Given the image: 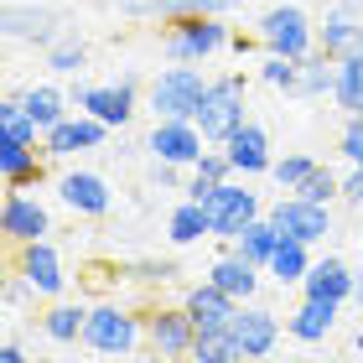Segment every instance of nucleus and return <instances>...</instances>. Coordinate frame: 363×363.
I'll return each mask as SVG.
<instances>
[{
	"instance_id": "f257e3e1",
	"label": "nucleus",
	"mask_w": 363,
	"mask_h": 363,
	"mask_svg": "<svg viewBox=\"0 0 363 363\" xmlns=\"http://www.w3.org/2000/svg\"><path fill=\"white\" fill-rule=\"evenodd\" d=\"M192 120L208 135V145H228L234 130L250 125V84H244V73H218L213 78Z\"/></svg>"
},
{
	"instance_id": "f03ea898",
	"label": "nucleus",
	"mask_w": 363,
	"mask_h": 363,
	"mask_svg": "<svg viewBox=\"0 0 363 363\" xmlns=\"http://www.w3.org/2000/svg\"><path fill=\"white\" fill-rule=\"evenodd\" d=\"M213 78L197 68V62H172V68H161L151 84H145V99H151V114L156 120H192L197 104H203Z\"/></svg>"
},
{
	"instance_id": "7ed1b4c3",
	"label": "nucleus",
	"mask_w": 363,
	"mask_h": 363,
	"mask_svg": "<svg viewBox=\"0 0 363 363\" xmlns=\"http://www.w3.org/2000/svg\"><path fill=\"white\" fill-rule=\"evenodd\" d=\"M145 342V317H135L130 306L99 301L89 306V327H84V348L99 358H130Z\"/></svg>"
},
{
	"instance_id": "20e7f679",
	"label": "nucleus",
	"mask_w": 363,
	"mask_h": 363,
	"mask_svg": "<svg viewBox=\"0 0 363 363\" xmlns=\"http://www.w3.org/2000/svg\"><path fill=\"white\" fill-rule=\"evenodd\" d=\"M255 42L265 47V52H280V57H311L317 52V26H311V16L301 6H291V0H275V6L255 21Z\"/></svg>"
},
{
	"instance_id": "39448f33",
	"label": "nucleus",
	"mask_w": 363,
	"mask_h": 363,
	"mask_svg": "<svg viewBox=\"0 0 363 363\" xmlns=\"http://www.w3.org/2000/svg\"><path fill=\"white\" fill-rule=\"evenodd\" d=\"M228 42H234V26L223 16H182V21H167V37H161L172 62H208Z\"/></svg>"
},
{
	"instance_id": "423d86ee",
	"label": "nucleus",
	"mask_w": 363,
	"mask_h": 363,
	"mask_svg": "<svg viewBox=\"0 0 363 363\" xmlns=\"http://www.w3.org/2000/svg\"><path fill=\"white\" fill-rule=\"evenodd\" d=\"M135 99H140V78L125 73V78H114V84H78L73 89V109L94 114V120L109 125V130H125L135 120Z\"/></svg>"
},
{
	"instance_id": "0eeeda50",
	"label": "nucleus",
	"mask_w": 363,
	"mask_h": 363,
	"mask_svg": "<svg viewBox=\"0 0 363 363\" xmlns=\"http://www.w3.org/2000/svg\"><path fill=\"white\" fill-rule=\"evenodd\" d=\"M16 275L31 286L37 301H62V291H68V265H62V255H57L52 239L16 244Z\"/></svg>"
},
{
	"instance_id": "6e6552de",
	"label": "nucleus",
	"mask_w": 363,
	"mask_h": 363,
	"mask_svg": "<svg viewBox=\"0 0 363 363\" xmlns=\"http://www.w3.org/2000/svg\"><path fill=\"white\" fill-rule=\"evenodd\" d=\"M208 223H213V239H223V244H234L239 234H244V228H250L255 218H259V213H265V208H259V192L250 187V182H223V187L218 192H213L208 197Z\"/></svg>"
},
{
	"instance_id": "1a4fd4ad",
	"label": "nucleus",
	"mask_w": 363,
	"mask_h": 363,
	"mask_svg": "<svg viewBox=\"0 0 363 363\" xmlns=\"http://www.w3.org/2000/svg\"><path fill=\"white\" fill-rule=\"evenodd\" d=\"M197 342V322L187 317V306H156L145 311V348L161 353L167 363H187Z\"/></svg>"
},
{
	"instance_id": "9d476101",
	"label": "nucleus",
	"mask_w": 363,
	"mask_h": 363,
	"mask_svg": "<svg viewBox=\"0 0 363 363\" xmlns=\"http://www.w3.org/2000/svg\"><path fill=\"white\" fill-rule=\"evenodd\" d=\"M145 151L167 167H197V156L208 151V135L197 130V120H156L151 135H145Z\"/></svg>"
},
{
	"instance_id": "9b49d317",
	"label": "nucleus",
	"mask_w": 363,
	"mask_h": 363,
	"mask_svg": "<svg viewBox=\"0 0 363 363\" xmlns=\"http://www.w3.org/2000/svg\"><path fill=\"white\" fill-rule=\"evenodd\" d=\"M270 218H275V228L286 239H301V244H317L333 234V208H322V203H306V197H296V192H280V203L275 208H265Z\"/></svg>"
},
{
	"instance_id": "f8f14e48",
	"label": "nucleus",
	"mask_w": 363,
	"mask_h": 363,
	"mask_svg": "<svg viewBox=\"0 0 363 363\" xmlns=\"http://www.w3.org/2000/svg\"><path fill=\"white\" fill-rule=\"evenodd\" d=\"M114 135L109 125H99L94 114H68L62 125H52L42 135V156L47 161H73V156H84V151H104V140Z\"/></svg>"
},
{
	"instance_id": "ddd939ff",
	"label": "nucleus",
	"mask_w": 363,
	"mask_h": 363,
	"mask_svg": "<svg viewBox=\"0 0 363 363\" xmlns=\"http://www.w3.org/2000/svg\"><path fill=\"white\" fill-rule=\"evenodd\" d=\"M317 47L327 57H358L363 52V11H358V0H333L322 16V26H317Z\"/></svg>"
},
{
	"instance_id": "4468645a",
	"label": "nucleus",
	"mask_w": 363,
	"mask_h": 363,
	"mask_svg": "<svg viewBox=\"0 0 363 363\" xmlns=\"http://www.w3.org/2000/svg\"><path fill=\"white\" fill-rule=\"evenodd\" d=\"M57 197H62V208L78 213V218H104V213L114 208V187L99 172L89 167H68L57 177Z\"/></svg>"
},
{
	"instance_id": "2eb2a0df",
	"label": "nucleus",
	"mask_w": 363,
	"mask_h": 363,
	"mask_svg": "<svg viewBox=\"0 0 363 363\" xmlns=\"http://www.w3.org/2000/svg\"><path fill=\"white\" fill-rule=\"evenodd\" d=\"M0 234H6L11 250L16 244H31V239H47L52 234V213L31 192H6V203H0Z\"/></svg>"
},
{
	"instance_id": "dca6fc26",
	"label": "nucleus",
	"mask_w": 363,
	"mask_h": 363,
	"mask_svg": "<svg viewBox=\"0 0 363 363\" xmlns=\"http://www.w3.org/2000/svg\"><path fill=\"white\" fill-rule=\"evenodd\" d=\"M228 333L239 337V348H244V358H270L275 348H280V317L270 306H259V301H244L239 311H234V322H228Z\"/></svg>"
},
{
	"instance_id": "f3484780",
	"label": "nucleus",
	"mask_w": 363,
	"mask_h": 363,
	"mask_svg": "<svg viewBox=\"0 0 363 363\" xmlns=\"http://www.w3.org/2000/svg\"><path fill=\"white\" fill-rule=\"evenodd\" d=\"M301 296H311V301H337V306H348L353 296H358V275L353 265L342 255H322L317 265H311V275L301 280Z\"/></svg>"
},
{
	"instance_id": "a211bd4d",
	"label": "nucleus",
	"mask_w": 363,
	"mask_h": 363,
	"mask_svg": "<svg viewBox=\"0 0 363 363\" xmlns=\"http://www.w3.org/2000/svg\"><path fill=\"white\" fill-rule=\"evenodd\" d=\"M6 37L11 42H31V47H52L62 42L68 31H62V16L47 11V6H6Z\"/></svg>"
},
{
	"instance_id": "6ab92c4d",
	"label": "nucleus",
	"mask_w": 363,
	"mask_h": 363,
	"mask_svg": "<svg viewBox=\"0 0 363 363\" xmlns=\"http://www.w3.org/2000/svg\"><path fill=\"white\" fill-rule=\"evenodd\" d=\"M228 161H234V177H270V167H275V151H270V135H265V125H244V130H234L228 135Z\"/></svg>"
},
{
	"instance_id": "aec40b11",
	"label": "nucleus",
	"mask_w": 363,
	"mask_h": 363,
	"mask_svg": "<svg viewBox=\"0 0 363 363\" xmlns=\"http://www.w3.org/2000/svg\"><path fill=\"white\" fill-rule=\"evenodd\" d=\"M208 280H213L218 291H228L234 301H255V296H259V280H265V265L244 259V255L234 250V244H228V250L208 265Z\"/></svg>"
},
{
	"instance_id": "412c9836",
	"label": "nucleus",
	"mask_w": 363,
	"mask_h": 363,
	"mask_svg": "<svg viewBox=\"0 0 363 363\" xmlns=\"http://www.w3.org/2000/svg\"><path fill=\"white\" fill-rule=\"evenodd\" d=\"M182 306H187V317L197 322V333H208V327H228V322H234V311H239L244 301H234V296L218 291L213 280H197V286H187Z\"/></svg>"
},
{
	"instance_id": "4be33fe9",
	"label": "nucleus",
	"mask_w": 363,
	"mask_h": 363,
	"mask_svg": "<svg viewBox=\"0 0 363 363\" xmlns=\"http://www.w3.org/2000/svg\"><path fill=\"white\" fill-rule=\"evenodd\" d=\"M0 177H6V192L42 187V177H47L42 145H11V140H0Z\"/></svg>"
},
{
	"instance_id": "5701e85b",
	"label": "nucleus",
	"mask_w": 363,
	"mask_h": 363,
	"mask_svg": "<svg viewBox=\"0 0 363 363\" xmlns=\"http://www.w3.org/2000/svg\"><path fill=\"white\" fill-rule=\"evenodd\" d=\"M337 311H342L337 301H311V296H301V306L286 317V333L296 342H306V348H311V342H327L333 327H337Z\"/></svg>"
},
{
	"instance_id": "b1692460",
	"label": "nucleus",
	"mask_w": 363,
	"mask_h": 363,
	"mask_svg": "<svg viewBox=\"0 0 363 363\" xmlns=\"http://www.w3.org/2000/svg\"><path fill=\"white\" fill-rule=\"evenodd\" d=\"M223 182H234V161H228V151H223V145H208V151L197 156V167H192V177H187V192H182V197H192V203H208V197L218 192Z\"/></svg>"
},
{
	"instance_id": "393cba45",
	"label": "nucleus",
	"mask_w": 363,
	"mask_h": 363,
	"mask_svg": "<svg viewBox=\"0 0 363 363\" xmlns=\"http://www.w3.org/2000/svg\"><path fill=\"white\" fill-rule=\"evenodd\" d=\"M21 104L31 109V120L42 125V135L52 125H62L73 114V94L62 89V84H52V78H47V84H31V89H21Z\"/></svg>"
},
{
	"instance_id": "a878e982",
	"label": "nucleus",
	"mask_w": 363,
	"mask_h": 363,
	"mask_svg": "<svg viewBox=\"0 0 363 363\" xmlns=\"http://www.w3.org/2000/svg\"><path fill=\"white\" fill-rule=\"evenodd\" d=\"M311 265H317V259H311V244L280 234L275 255H270V265H265V275L275 280V286H301V280L311 275Z\"/></svg>"
},
{
	"instance_id": "bb28decb",
	"label": "nucleus",
	"mask_w": 363,
	"mask_h": 363,
	"mask_svg": "<svg viewBox=\"0 0 363 363\" xmlns=\"http://www.w3.org/2000/svg\"><path fill=\"white\" fill-rule=\"evenodd\" d=\"M167 239L177 244V250H192V244L213 239L208 208H203V203H192V197H182V203L172 208V218H167Z\"/></svg>"
},
{
	"instance_id": "cd10ccee",
	"label": "nucleus",
	"mask_w": 363,
	"mask_h": 363,
	"mask_svg": "<svg viewBox=\"0 0 363 363\" xmlns=\"http://www.w3.org/2000/svg\"><path fill=\"white\" fill-rule=\"evenodd\" d=\"M84 327H89V306L84 301H52L42 311V333L52 337V342H84Z\"/></svg>"
},
{
	"instance_id": "c85d7f7f",
	"label": "nucleus",
	"mask_w": 363,
	"mask_h": 363,
	"mask_svg": "<svg viewBox=\"0 0 363 363\" xmlns=\"http://www.w3.org/2000/svg\"><path fill=\"white\" fill-rule=\"evenodd\" d=\"M0 140H11V145H42V125L31 120V109L21 104V94L0 99Z\"/></svg>"
},
{
	"instance_id": "c756f323",
	"label": "nucleus",
	"mask_w": 363,
	"mask_h": 363,
	"mask_svg": "<svg viewBox=\"0 0 363 363\" xmlns=\"http://www.w3.org/2000/svg\"><path fill=\"white\" fill-rule=\"evenodd\" d=\"M187 363H250V358H244L239 337L228 333V327H208V333H197Z\"/></svg>"
},
{
	"instance_id": "7c9ffc66",
	"label": "nucleus",
	"mask_w": 363,
	"mask_h": 363,
	"mask_svg": "<svg viewBox=\"0 0 363 363\" xmlns=\"http://www.w3.org/2000/svg\"><path fill=\"white\" fill-rule=\"evenodd\" d=\"M337 89V57H327L322 47L311 57H301V94L296 99H333Z\"/></svg>"
},
{
	"instance_id": "2f4dec72",
	"label": "nucleus",
	"mask_w": 363,
	"mask_h": 363,
	"mask_svg": "<svg viewBox=\"0 0 363 363\" xmlns=\"http://www.w3.org/2000/svg\"><path fill=\"white\" fill-rule=\"evenodd\" d=\"M275 244H280V228H275V218L270 213H259V218L244 228V234L234 239V250L244 255V259H255V265H270V255H275Z\"/></svg>"
},
{
	"instance_id": "473e14b6",
	"label": "nucleus",
	"mask_w": 363,
	"mask_h": 363,
	"mask_svg": "<svg viewBox=\"0 0 363 363\" xmlns=\"http://www.w3.org/2000/svg\"><path fill=\"white\" fill-rule=\"evenodd\" d=\"M333 99H337V109L348 114V120L363 114V52L337 62V89H333Z\"/></svg>"
},
{
	"instance_id": "72a5a7b5",
	"label": "nucleus",
	"mask_w": 363,
	"mask_h": 363,
	"mask_svg": "<svg viewBox=\"0 0 363 363\" xmlns=\"http://www.w3.org/2000/svg\"><path fill=\"white\" fill-rule=\"evenodd\" d=\"M42 62H47V73H52V78H73V73L89 68V47L78 37H62V42H52L42 52Z\"/></svg>"
},
{
	"instance_id": "f704fd0d",
	"label": "nucleus",
	"mask_w": 363,
	"mask_h": 363,
	"mask_svg": "<svg viewBox=\"0 0 363 363\" xmlns=\"http://www.w3.org/2000/svg\"><path fill=\"white\" fill-rule=\"evenodd\" d=\"M259 84H270L280 94H301V62L280 57V52H265L259 57Z\"/></svg>"
},
{
	"instance_id": "c9c22d12",
	"label": "nucleus",
	"mask_w": 363,
	"mask_h": 363,
	"mask_svg": "<svg viewBox=\"0 0 363 363\" xmlns=\"http://www.w3.org/2000/svg\"><path fill=\"white\" fill-rule=\"evenodd\" d=\"M317 167H322L317 156H306V151H291V156H280L275 167H270V177H275V187H280V192H301V182H306L311 172H317Z\"/></svg>"
},
{
	"instance_id": "e433bc0d",
	"label": "nucleus",
	"mask_w": 363,
	"mask_h": 363,
	"mask_svg": "<svg viewBox=\"0 0 363 363\" xmlns=\"http://www.w3.org/2000/svg\"><path fill=\"white\" fill-rule=\"evenodd\" d=\"M296 197H306V203H322V208H333L337 197H342V177L333 172V167H317L306 182H301V192Z\"/></svg>"
},
{
	"instance_id": "4c0bfd02",
	"label": "nucleus",
	"mask_w": 363,
	"mask_h": 363,
	"mask_svg": "<svg viewBox=\"0 0 363 363\" xmlns=\"http://www.w3.org/2000/svg\"><path fill=\"white\" fill-rule=\"evenodd\" d=\"M130 280H140V286H172V280L182 275L177 259H135V265H125Z\"/></svg>"
},
{
	"instance_id": "58836bf2",
	"label": "nucleus",
	"mask_w": 363,
	"mask_h": 363,
	"mask_svg": "<svg viewBox=\"0 0 363 363\" xmlns=\"http://www.w3.org/2000/svg\"><path fill=\"white\" fill-rule=\"evenodd\" d=\"M337 151H342V161H348V167H363V114H353V120L342 125Z\"/></svg>"
},
{
	"instance_id": "ea45409f",
	"label": "nucleus",
	"mask_w": 363,
	"mask_h": 363,
	"mask_svg": "<svg viewBox=\"0 0 363 363\" xmlns=\"http://www.w3.org/2000/svg\"><path fill=\"white\" fill-rule=\"evenodd\" d=\"M187 167H167V161H156L151 167V187H167V192H187V182H182Z\"/></svg>"
},
{
	"instance_id": "a19ab883",
	"label": "nucleus",
	"mask_w": 363,
	"mask_h": 363,
	"mask_svg": "<svg viewBox=\"0 0 363 363\" xmlns=\"http://www.w3.org/2000/svg\"><path fill=\"white\" fill-rule=\"evenodd\" d=\"M342 203L363 208V167H348V177H342Z\"/></svg>"
},
{
	"instance_id": "79ce46f5",
	"label": "nucleus",
	"mask_w": 363,
	"mask_h": 363,
	"mask_svg": "<svg viewBox=\"0 0 363 363\" xmlns=\"http://www.w3.org/2000/svg\"><path fill=\"white\" fill-rule=\"evenodd\" d=\"M0 363H31V358H26L21 342H6V348H0Z\"/></svg>"
},
{
	"instance_id": "37998d69",
	"label": "nucleus",
	"mask_w": 363,
	"mask_h": 363,
	"mask_svg": "<svg viewBox=\"0 0 363 363\" xmlns=\"http://www.w3.org/2000/svg\"><path fill=\"white\" fill-rule=\"evenodd\" d=\"M353 348H358V353H363V333H358V337H353Z\"/></svg>"
},
{
	"instance_id": "c03bdc74",
	"label": "nucleus",
	"mask_w": 363,
	"mask_h": 363,
	"mask_svg": "<svg viewBox=\"0 0 363 363\" xmlns=\"http://www.w3.org/2000/svg\"><path fill=\"white\" fill-rule=\"evenodd\" d=\"M358 301H363V275H358Z\"/></svg>"
},
{
	"instance_id": "a18cd8bd",
	"label": "nucleus",
	"mask_w": 363,
	"mask_h": 363,
	"mask_svg": "<svg viewBox=\"0 0 363 363\" xmlns=\"http://www.w3.org/2000/svg\"><path fill=\"white\" fill-rule=\"evenodd\" d=\"M358 259H363V239H358Z\"/></svg>"
},
{
	"instance_id": "49530a36",
	"label": "nucleus",
	"mask_w": 363,
	"mask_h": 363,
	"mask_svg": "<svg viewBox=\"0 0 363 363\" xmlns=\"http://www.w3.org/2000/svg\"><path fill=\"white\" fill-rule=\"evenodd\" d=\"M291 363H311V358H291Z\"/></svg>"
},
{
	"instance_id": "de8ad7c7",
	"label": "nucleus",
	"mask_w": 363,
	"mask_h": 363,
	"mask_svg": "<svg viewBox=\"0 0 363 363\" xmlns=\"http://www.w3.org/2000/svg\"><path fill=\"white\" fill-rule=\"evenodd\" d=\"M109 363H125V358H109Z\"/></svg>"
},
{
	"instance_id": "09e8293b",
	"label": "nucleus",
	"mask_w": 363,
	"mask_h": 363,
	"mask_svg": "<svg viewBox=\"0 0 363 363\" xmlns=\"http://www.w3.org/2000/svg\"><path fill=\"white\" fill-rule=\"evenodd\" d=\"M234 6H244V0H234Z\"/></svg>"
}]
</instances>
